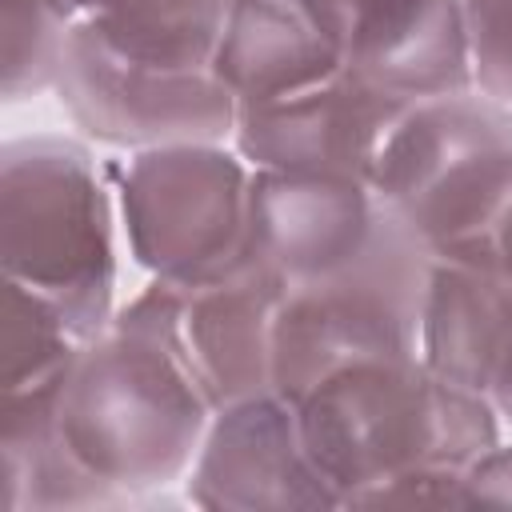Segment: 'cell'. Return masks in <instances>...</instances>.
<instances>
[{"label":"cell","mask_w":512,"mask_h":512,"mask_svg":"<svg viewBox=\"0 0 512 512\" xmlns=\"http://www.w3.org/2000/svg\"><path fill=\"white\" fill-rule=\"evenodd\" d=\"M180 288L152 280L112 324L84 340L60 392L56 432L68 456L120 504L184 476L212 404L176 348Z\"/></svg>","instance_id":"1"},{"label":"cell","mask_w":512,"mask_h":512,"mask_svg":"<svg viewBox=\"0 0 512 512\" xmlns=\"http://www.w3.org/2000/svg\"><path fill=\"white\" fill-rule=\"evenodd\" d=\"M296 408L340 508H372L388 484L416 472H464L500 444L496 404L440 376L424 356L348 364L308 388Z\"/></svg>","instance_id":"2"},{"label":"cell","mask_w":512,"mask_h":512,"mask_svg":"<svg viewBox=\"0 0 512 512\" xmlns=\"http://www.w3.org/2000/svg\"><path fill=\"white\" fill-rule=\"evenodd\" d=\"M0 260L4 280L48 300L76 340L112 324V216L84 144L64 136L4 144Z\"/></svg>","instance_id":"3"},{"label":"cell","mask_w":512,"mask_h":512,"mask_svg":"<svg viewBox=\"0 0 512 512\" xmlns=\"http://www.w3.org/2000/svg\"><path fill=\"white\" fill-rule=\"evenodd\" d=\"M428 280L432 248L380 200L376 228L348 264L284 288L272 340L276 392L300 400L348 364L420 356Z\"/></svg>","instance_id":"4"},{"label":"cell","mask_w":512,"mask_h":512,"mask_svg":"<svg viewBox=\"0 0 512 512\" xmlns=\"http://www.w3.org/2000/svg\"><path fill=\"white\" fill-rule=\"evenodd\" d=\"M368 184L432 256L484 240L512 200V108L484 92L412 104L380 144Z\"/></svg>","instance_id":"5"},{"label":"cell","mask_w":512,"mask_h":512,"mask_svg":"<svg viewBox=\"0 0 512 512\" xmlns=\"http://www.w3.org/2000/svg\"><path fill=\"white\" fill-rule=\"evenodd\" d=\"M120 208L136 264L176 288L212 284L248 264L252 168L216 144L140 148L120 172Z\"/></svg>","instance_id":"6"},{"label":"cell","mask_w":512,"mask_h":512,"mask_svg":"<svg viewBox=\"0 0 512 512\" xmlns=\"http://www.w3.org/2000/svg\"><path fill=\"white\" fill-rule=\"evenodd\" d=\"M64 112L120 148L216 144L236 128V100L216 72H164L112 52L80 16L56 76Z\"/></svg>","instance_id":"7"},{"label":"cell","mask_w":512,"mask_h":512,"mask_svg":"<svg viewBox=\"0 0 512 512\" xmlns=\"http://www.w3.org/2000/svg\"><path fill=\"white\" fill-rule=\"evenodd\" d=\"M188 500L208 512L340 508L304 444L296 400L280 392L212 412L192 464Z\"/></svg>","instance_id":"8"},{"label":"cell","mask_w":512,"mask_h":512,"mask_svg":"<svg viewBox=\"0 0 512 512\" xmlns=\"http://www.w3.org/2000/svg\"><path fill=\"white\" fill-rule=\"evenodd\" d=\"M408 108L344 68L296 96L236 108L232 140L248 168L368 180L380 144Z\"/></svg>","instance_id":"9"},{"label":"cell","mask_w":512,"mask_h":512,"mask_svg":"<svg viewBox=\"0 0 512 512\" xmlns=\"http://www.w3.org/2000/svg\"><path fill=\"white\" fill-rule=\"evenodd\" d=\"M308 8L344 48V68L400 104L476 88L460 0H308Z\"/></svg>","instance_id":"10"},{"label":"cell","mask_w":512,"mask_h":512,"mask_svg":"<svg viewBox=\"0 0 512 512\" xmlns=\"http://www.w3.org/2000/svg\"><path fill=\"white\" fill-rule=\"evenodd\" d=\"M512 348V200L484 240L432 256L420 356L440 376L488 396Z\"/></svg>","instance_id":"11"},{"label":"cell","mask_w":512,"mask_h":512,"mask_svg":"<svg viewBox=\"0 0 512 512\" xmlns=\"http://www.w3.org/2000/svg\"><path fill=\"white\" fill-rule=\"evenodd\" d=\"M380 200L368 180L252 168V248L284 288L348 264L372 236Z\"/></svg>","instance_id":"12"},{"label":"cell","mask_w":512,"mask_h":512,"mask_svg":"<svg viewBox=\"0 0 512 512\" xmlns=\"http://www.w3.org/2000/svg\"><path fill=\"white\" fill-rule=\"evenodd\" d=\"M284 284L256 260L212 284L180 288L176 348L212 412L276 392L272 340Z\"/></svg>","instance_id":"13"},{"label":"cell","mask_w":512,"mask_h":512,"mask_svg":"<svg viewBox=\"0 0 512 512\" xmlns=\"http://www.w3.org/2000/svg\"><path fill=\"white\" fill-rule=\"evenodd\" d=\"M212 72L236 108H256L344 72V48L304 0H232Z\"/></svg>","instance_id":"14"},{"label":"cell","mask_w":512,"mask_h":512,"mask_svg":"<svg viewBox=\"0 0 512 512\" xmlns=\"http://www.w3.org/2000/svg\"><path fill=\"white\" fill-rule=\"evenodd\" d=\"M56 392H4L0 412V508L40 512V508H112L120 504L100 488L64 448L56 432Z\"/></svg>","instance_id":"15"},{"label":"cell","mask_w":512,"mask_h":512,"mask_svg":"<svg viewBox=\"0 0 512 512\" xmlns=\"http://www.w3.org/2000/svg\"><path fill=\"white\" fill-rule=\"evenodd\" d=\"M232 0H96L84 20L120 56L164 72H212Z\"/></svg>","instance_id":"16"},{"label":"cell","mask_w":512,"mask_h":512,"mask_svg":"<svg viewBox=\"0 0 512 512\" xmlns=\"http://www.w3.org/2000/svg\"><path fill=\"white\" fill-rule=\"evenodd\" d=\"M80 344L48 300L4 280V392L60 388Z\"/></svg>","instance_id":"17"},{"label":"cell","mask_w":512,"mask_h":512,"mask_svg":"<svg viewBox=\"0 0 512 512\" xmlns=\"http://www.w3.org/2000/svg\"><path fill=\"white\" fill-rule=\"evenodd\" d=\"M80 20L76 0H0L4 32V100L56 88L68 36Z\"/></svg>","instance_id":"18"},{"label":"cell","mask_w":512,"mask_h":512,"mask_svg":"<svg viewBox=\"0 0 512 512\" xmlns=\"http://www.w3.org/2000/svg\"><path fill=\"white\" fill-rule=\"evenodd\" d=\"M476 92L512 104V0H460Z\"/></svg>","instance_id":"19"},{"label":"cell","mask_w":512,"mask_h":512,"mask_svg":"<svg viewBox=\"0 0 512 512\" xmlns=\"http://www.w3.org/2000/svg\"><path fill=\"white\" fill-rule=\"evenodd\" d=\"M460 504L512 508V444H492L460 476Z\"/></svg>","instance_id":"20"},{"label":"cell","mask_w":512,"mask_h":512,"mask_svg":"<svg viewBox=\"0 0 512 512\" xmlns=\"http://www.w3.org/2000/svg\"><path fill=\"white\" fill-rule=\"evenodd\" d=\"M488 400L496 404L500 416L512 420V348L504 352V360H500V368H496V376H492V384H488Z\"/></svg>","instance_id":"21"},{"label":"cell","mask_w":512,"mask_h":512,"mask_svg":"<svg viewBox=\"0 0 512 512\" xmlns=\"http://www.w3.org/2000/svg\"><path fill=\"white\" fill-rule=\"evenodd\" d=\"M92 4H96V0H76V8H80V16H84V12L92 8Z\"/></svg>","instance_id":"22"},{"label":"cell","mask_w":512,"mask_h":512,"mask_svg":"<svg viewBox=\"0 0 512 512\" xmlns=\"http://www.w3.org/2000/svg\"><path fill=\"white\" fill-rule=\"evenodd\" d=\"M304 4H308V0H304Z\"/></svg>","instance_id":"23"}]
</instances>
